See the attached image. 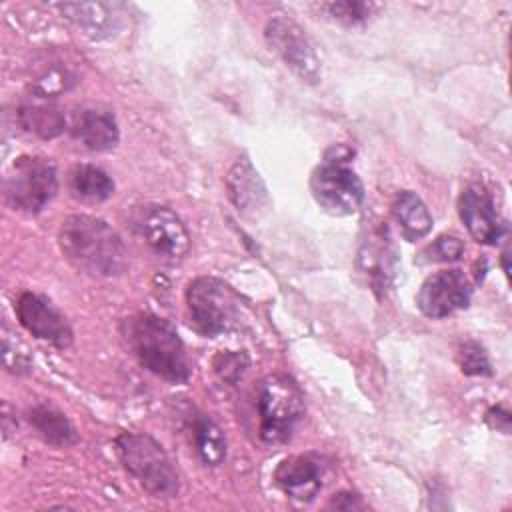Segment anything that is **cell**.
Wrapping results in <instances>:
<instances>
[{"instance_id":"8992f818","label":"cell","mask_w":512,"mask_h":512,"mask_svg":"<svg viewBox=\"0 0 512 512\" xmlns=\"http://www.w3.org/2000/svg\"><path fill=\"white\" fill-rule=\"evenodd\" d=\"M58 190L56 164L44 156H20L12 162L4 194L14 210L36 214L40 212Z\"/></svg>"},{"instance_id":"4fadbf2b","label":"cell","mask_w":512,"mask_h":512,"mask_svg":"<svg viewBox=\"0 0 512 512\" xmlns=\"http://www.w3.org/2000/svg\"><path fill=\"white\" fill-rule=\"evenodd\" d=\"M458 212L470 236L480 244H496L506 230L492 198L478 188H466L462 192Z\"/></svg>"},{"instance_id":"cb8c5ba5","label":"cell","mask_w":512,"mask_h":512,"mask_svg":"<svg viewBox=\"0 0 512 512\" xmlns=\"http://www.w3.org/2000/svg\"><path fill=\"white\" fill-rule=\"evenodd\" d=\"M322 10L336 22L344 26H358L370 20L380 10L376 2H356V0H342V2H328L322 4Z\"/></svg>"},{"instance_id":"7c38bea8","label":"cell","mask_w":512,"mask_h":512,"mask_svg":"<svg viewBox=\"0 0 512 512\" xmlns=\"http://www.w3.org/2000/svg\"><path fill=\"white\" fill-rule=\"evenodd\" d=\"M328 472V464L318 454H296L284 458L274 470V482L278 488L298 502H310L320 488L324 486V478Z\"/></svg>"},{"instance_id":"5b68a950","label":"cell","mask_w":512,"mask_h":512,"mask_svg":"<svg viewBox=\"0 0 512 512\" xmlns=\"http://www.w3.org/2000/svg\"><path fill=\"white\" fill-rule=\"evenodd\" d=\"M186 304L194 328L204 336L232 330L240 318V300L234 290L214 276H200L188 284Z\"/></svg>"},{"instance_id":"ac0fdd59","label":"cell","mask_w":512,"mask_h":512,"mask_svg":"<svg viewBox=\"0 0 512 512\" xmlns=\"http://www.w3.org/2000/svg\"><path fill=\"white\" fill-rule=\"evenodd\" d=\"M392 214L402 230V236L410 242L424 238L432 230V216L422 202V198L410 190L396 196L392 204Z\"/></svg>"},{"instance_id":"d6986e66","label":"cell","mask_w":512,"mask_h":512,"mask_svg":"<svg viewBox=\"0 0 512 512\" xmlns=\"http://www.w3.org/2000/svg\"><path fill=\"white\" fill-rule=\"evenodd\" d=\"M18 122L26 132L44 140L56 138L66 130L64 112L48 102H30L20 106Z\"/></svg>"},{"instance_id":"f1b7e54d","label":"cell","mask_w":512,"mask_h":512,"mask_svg":"<svg viewBox=\"0 0 512 512\" xmlns=\"http://www.w3.org/2000/svg\"><path fill=\"white\" fill-rule=\"evenodd\" d=\"M328 508H336V510H356V508H364V502L360 500V496L352 494V492H340L336 494Z\"/></svg>"},{"instance_id":"d4e9b609","label":"cell","mask_w":512,"mask_h":512,"mask_svg":"<svg viewBox=\"0 0 512 512\" xmlns=\"http://www.w3.org/2000/svg\"><path fill=\"white\" fill-rule=\"evenodd\" d=\"M214 372L218 374L220 380L228 382V384H236L244 372L248 370L250 366V358L246 352H240V350H226V352H218L214 356Z\"/></svg>"},{"instance_id":"44dd1931","label":"cell","mask_w":512,"mask_h":512,"mask_svg":"<svg viewBox=\"0 0 512 512\" xmlns=\"http://www.w3.org/2000/svg\"><path fill=\"white\" fill-rule=\"evenodd\" d=\"M70 190L78 200L104 202L114 194V182L102 168L78 164L70 172Z\"/></svg>"},{"instance_id":"52a82bcc","label":"cell","mask_w":512,"mask_h":512,"mask_svg":"<svg viewBox=\"0 0 512 512\" xmlns=\"http://www.w3.org/2000/svg\"><path fill=\"white\" fill-rule=\"evenodd\" d=\"M310 190L318 206L334 216L354 214L364 202L362 180L338 154L326 156V162L312 172Z\"/></svg>"},{"instance_id":"603a6c76","label":"cell","mask_w":512,"mask_h":512,"mask_svg":"<svg viewBox=\"0 0 512 512\" xmlns=\"http://www.w3.org/2000/svg\"><path fill=\"white\" fill-rule=\"evenodd\" d=\"M74 84H76L74 70L60 60H50L30 80V90L38 98L46 100V98H54L62 92H68Z\"/></svg>"},{"instance_id":"9c48e42d","label":"cell","mask_w":512,"mask_h":512,"mask_svg":"<svg viewBox=\"0 0 512 512\" xmlns=\"http://www.w3.org/2000/svg\"><path fill=\"white\" fill-rule=\"evenodd\" d=\"M134 226L146 244L168 260H180L190 250V236L184 222L166 206H142L134 216Z\"/></svg>"},{"instance_id":"6da1fadb","label":"cell","mask_w":512,"mask_h":512,"mask_svg":"<svg viewBox=\"0 0 512 512\" xmlns=\"http://www.w3.org/2000/svg\"><path fill=\"white\" fill-rule=\"evenodd\" d=\"M58 244L64 258L80 272L92 276H118L128 266V252L118 232L108 222L72 214L62 220Z\"/></svg>"},{"instance_id":"9a60e30c","label":"cell","mask_w":512,"mask_h":512,"mask_svg":"<svg viewBox=\"0 0 512 512\" xmlns=\"http://www.w3.org/2000/svg\"><path fill=\"white\" fill-rule=\"evenodd\" d=\"M70 130L76 140L94 152H110L120 140L118 122L110 110L84 108L74 114Z\"/></svg>"},{"instance_id":"ffe728a7","label":"cell","mask_w":512,"mask_h":512,"mask_svg":"<svg viewBox=\"0 0 512 512\" xmlns=\"http://www.w3.org/2000/svg\"><path fill=\"white\" fill-rule=\"evenodd\" d=\"M28 422L32 428L54 446H68L76 442V432L70 420L50 404H36L28 412Z\"/></svg>"},{"instance_id":"5bb4252c","label":"cell","mask_w":512,"mask_h":512,"mask_svg":"<svg viewBox=\"0 0 512 512\" xmlns=\"http://www.w3.org/2000/svg\"><path fill=\"white\" fill-rule=\"evenodd\" d=\"M226 188L236 210L246 216H258L268 208L266 186L248 158L238 160L230 168L226 176Z\"/></svg>"},{"instance_id":"2e32d148","label":"cell","mask_w":512,"mask_h":512,"mask_svg":"<svg viewBox=\"0 0 512 512\" xmlns=\"http://www.w3.org/2000/svg\"><path fill=\"white\" fill-rule=\"evenodd\" d=\"M118 4L104 2H80V4H58V10L76 24L90 38L112 36L120 24Z\"/></svg>"},{"instance_id":"277c9868","label":"cell","mask_w":512,"mask_h":512,"mask_svg":"<svg viewBox=\"0 0 512 512\" xmlns=\"http://www.w3.org/2000/svg\"><path fill=\"white\" fill-rule=\"evenodd\" d=\"M258 436L266 444L290 440L296 424L304 416V394L286 374H270L262 380L256 398Z\"/></svg>"},{"instance_id":"30bf717a","label":"cell","mask_w":512,"mask_h":512,"mask_svg":"<svg viewBox=\"0 0 512 512\" xmlns=\"http://www.w3.org/2000/svg\"><path fill=\"white\" fill-rule=\"evenodd\" d=\"M470 296L472 288L462 270H440L422 282L416 304L428 318H446L466 308Z\"/></svg>"},{"instance_id":"83f0119b","label":"cell","mask_w":512,"mask_h":512,"mask_svg":"<svg viewBox=\"0 0 512 512\" xmlns=\"http://www.w3.org/2000/svg\"><path fill=\"white\" fill-rule=\"evenodd\" d=\"M18 342L16 338L12 340L8 330L4 328V366L10 372H26L30 368V358L26 356V352H18Z\"/></svg>"},{"instance_id":"e0dca14e","label":"cell","mask_w":512,"mask_h":512,"mask_svg":"<svg viewBox=\"0 0 512 512\" xmlns=\"http://www.w3.org/2000/svg\"><path fill=\"white\" fill-rule=\"evenodd\" d=\"M392 262H394V250L386 230L372 226L368 230V236L362 240V248H360L362 270L370 276V280L378 288H384L388 282V276L392 274Z\"/></svg>"},{"instance_id":"484cf974","label":"cell","mask_w":512,"mask_h":512,"mask_svg":"<svg viewBox=\"0 0 512 512\" xmlns=\"http://www.w3.org/2000/svg\"><path fill=\"white\" fill-rule=\"evenodd\" d=\"M458 362L464 374L468 376H490V362L484 348L478 342H464L458 350Z\"/></svg>"},{"instance_id":"8fae6325","label":"cell","mask_w":512,"mask_h":512,"mask_svg":"<svg viewBox=\"0 0 512 512\" xmlns=\"http://www.w3.org/2000/svg\"><path fill=\"white\" fill-rule=\"evenodd\" d=\"M18 322L36 338L50 342L56 348H68L72 344V328L66 316L44 296L34 292L20 294L16 302Z\"/></svg>"},{"instance_id":"ba28073f","label":"cell","mask_w":512,"mask_h":512,"mask_svg":"<svg viewBox=\"0 0 512 512\" xmlns=\"http://www.w3.org/2000/svg\"><path fill=\"white\" fill-rule=\"evenodd\" d=\"M268 46L284 60V64L304 82L318 84L322 78L320 58L306 36L304 28L292 18L278 14L268 20L264 30Z\"/></svg>"},{"instance_id":"4316f807","label":"cell","mask_w":512,"mask_h":512,"mask_svg":"<svg viewBox=\"0 0 512 512\" xmlns=\"http://www.w3.org/2000/svg\"><path fill=\"white\" fill-rule=\"evenodd\" d=\"M464 254V242L458 236L444 234L436 238L424 252L428 262H454Z\"/></svg>"},{"instance_id":"7402d4cb","label":"cell","mask_w":512,"mask_h":512,"mask_svg":"<svg viewBox=\"0 0 512 512\" xmlns=\"http://www.w3.org/2000/svg\"><path fill=\"white\" fill-rule=\"evenodd\" d=\"M194 446L196 454L206 466H218L226 458V436L216 422L208 416H198L194 420Z\"/></svg>"},{"instance_id":"7a4b0ae2","label":"cell","mask_w":512,"mask_h":512,"mask_svg":"<svg viewBox=\"0 0 512 512\" xmlns=\"http://www.w3.org/2000/svg\"><path fill=\"white\" fill-rule=\"evenodd\" d=\"M124 334L140 364L152 374L172 382H188L192 368L184 342L170 322L154 314H138L124 322Z\"/></svg>"},{"instance_id":"3957f363","label":"cell","mask_w":512,"mask_h":512,"mask_svg":"<svg viewBox=\"0 0 512 512\" xmlns=\"http://www.w3.org/2000/svg\"><path fill=\"white\" fill-rule=\"evenodd\" d=\"M116 452L122 466L154 498L178 496L180 482L164 448L144 432H122L116 438Z\"/></svg>"},{"instance_id":"f546056e","label":"cell","mask_w":512,"mask_h":512,"mask_svg":"<svg viewBox=\"0 0 512 512\" xmlns=\"http://www.w3.org/2000/svg\"><path fill=\"white\" fill-rule=\"evenodd\" d=\"M486 422H488L492 428H496V430H500V432H504V434L510 432V414H508L504 408H500V406L490 408V410L486 412Z\"/></svg>"}]
</instances>
